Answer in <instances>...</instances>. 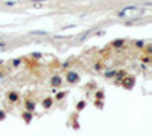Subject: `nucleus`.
Segmentation results:
<instances>
[{"mask_svg":"<svg viewBox=\"0 0 152 137\" xmlns=\"http://www.w3.org/2000/svg\"><path fill=\"white\" fill-rule=\"evenodd\" d=\"M5 117H6V114H5V113L2 111V110H0V121H3Z\"/></svg>","mask_w":152,"mask_h":137,"instance_id":"obj_14","label":"nucleus"},{"mask_svg":"<svg viewBox=\"0 0 152 137\" xmlns=\"http://www.w3.org/2000/svg\"><path fill=\"white\" fill-rule=\"evenodd\" d=\"M137 47H143V43L141 41H137Z\"/></svg>","mask_w":152,"mask_h":137,"instance_id":"obj_18","label":"nucleus"},{"mask_svg":"<svg viewBox=\"0 0 152 137\" xmlns=\"http://www.w3.org/2000/svg\"><path fill=\"white\" fill-rule=\"evenodd\" d=\"M0 47H6V44L5 43H0Z\"/></svg>","mask_w":152,"mask_h":137,"instance_id":"obj_19","label":"nucleus"},{"mask_svg":"<svg viewBox=\"0 0 152 137\" xmlns=\"http://www.w3.org/2000/svg\"><path fill=\"white\" fill-rule=\"evenodd\" d=\"M123 43H125V41H123V40H116V41H114V43H113V46H122V44H123Z\"/></svg>","mask_w":152,"mask_h":137,"instance_id":"obj_12","label":"nucleus"},{"mask_svg":"<svg viewBox=\"0 0 152 137\" xmlns=\"http://www.w3.org/2000/svg\"><path fill=\"white\" fill-rule=\"evenodd\" d=\"M23 121H24L26 123H31V121H32V114H31V111H24V113H23Z\"/></svg>","mask_w":152,"mask_h":137,"instance_id":"obj_6","label":"nucleus"},{"mask_svg":"<svg viewBox=\"0 0 152 137\" xmlns=\"http://www.w3.org/2000/svg\"><path fill=\"white\" fill-rule=\"evenodd\" d=\"M66 78H67V82H70V84H76V82L79 81V75L76 72H69Z\"/></svg>","mask_w":152,"mask_h":137,"instance_id":"obj_2","label":"nucleus"},{"mask_svg":"<svg viewBox=\"0 0 152 137\" xmlns=\"http://www.w3.org/2000/svg\"><path fill=\"white\" fill-rule=\"evenodd\" d=\"M5 5L6 6H14V5H17V2L15 0H9V2H5Z\"/></svg>","mask_w":152,"mask_h":137,"instance_id":"obj_11","label":"nucleus"},{"mask_svg":"<svg viewBox=\"0 0 152 137\" xmlns=\"http://www.w3.org/2000/svg\"><path fill=\"white\" fill-rule=\"evenodd\" d=\"M31 35H47V32L46 31H32Z\"/></svg>","mask_w":152,"mask_h":137,"instance_id":"obj_9","label":"nucleus"},{"mask_svg":"<svg viewBox=\"0 0 152 137\" xmlns=\"http://www.w3.org/2000/svg\"><path fill=\"white\" fill-rule=\"evenodd\" d=\"M26 108H28V111H34L35 102H34V100H26Z\"/></svg>","mask_w":152,"mask_h":137,"instance_id":"obj_8","label":"nucleus"},{"mask_svg":"<svg viewBox=\"0 0 152 137\" xmlns=\"http://www.w3.org/2000/svg\"><path fill=\"white\" fill-rule=\"evenodd\" d=\"M140 12V8L138 6H126V8H123L120 9V11L117 12V17L119 18H125V17H132V15H136Z\"/></svg>","mask_w":152,"mask_h":137,"instance_id":"obj_1","label":"nucleus"},{"mask_svg":"<svg viewBox=\"0 0 152 137\" xmlns=\"http://www.w3.org/2000/svg\"><path fill=\"white\" fill-rule=\"evenodd\" d=\"M52 105H53V99H52V98H47V99L43 100V107H44V108H50Z\"/></svg>","mask_w":152,"mask_h":137,"instance_id":"obj_7","label":"nucleus"},{"mask_svg":"<svg viewBox=\"0 0 152 137\" xmlns=\"http://www.w3.org/2000/svg\"><path fill=\"white\" fill-rule=\"evenodd\" d=\"M20 64H21V60H14V61H12V66H14V67H19Z\"/></svg>","mask_w":152,"mask_h":137,"instance_id":"obj_10","label":"nucleus"},{"mask_svg":"<svg viewBox=\"0 0 152 137\" xmlns=\"http://www.w3.org/2000/svg\"><path fill=\"white\" fill-rule=\"evenodd\" d=\"M84 107H85V102H84V100H81V104H78V107H76V108H78V110H82Z\"/></svg>","mask_w":152,"mask_h":137,"instance_id":"obj_13","label":"nucleus"},{"mask_svg":"<svg viewBox=\"0 0 152 137\" xmlns=\"http://www.w3.org/2000/svg\"><path fill=\"white\" fill-rule=\"evenodd\" d=\"M96 98H97V99H101V98H103V93H102V91H97V95H96Z\"/></svg>","mask_w":152,"mask_h":137,"instance_id":"obj_15","label":"nucleus"},{"mask_svg":"<svg viewBox=\"0 0 152 137\" xmlns=\"http://www.w3.org/2000/svg\"><path fill=\"white\" fill-rule=\"evenodd\" d=\"M64 95H66V93H58V96H56V99H62V98H64Z\"/></svg>","mask_w":152,"mask_h":137,"instance_id":"obj_16","label":"nucleus"},{"mask_svg":"<svg viewBox=\"0 0 152 137\" xmlns=\"http://www.w3.org/2000/svg\"><path fill=\"white\" fill-rule=\"evenodd\" d=\"M8 99H9L11 102H19V95H17L15 91H11V93L8 95Z\"/></svg>","mask_w":152,"mask_h":137,"instance_id":"obj_5","label":"nucleus"},{"mask_svg":"<svg viewBox=\"0 0 152 137\" xmlns=\"http://www.w3.org/2000/svg\"><path fill=\"white\" fill-rule=\"evenodd\" d=\"M69 66H70V62H69V61H67V62H64V64H62V67H64V69H66V67H69Z\"/></svg>","mask_w":152,"mask_h":137,"instance_id":"obj_17","label":"nucleus"},{"mask_svg":"<svg viewBox=\"0 0 152 137\" xmlns=\"http://www.w3.org/2000/svg\"><path fill=\"white\" fill-rule=\"evenodd\" d=\"M132 85H134V78H132V76H126V79L123 81V87L132 88Z\"/></svg>","mask_w":152,"mask_h":137,"instance_id":"obj_3","label":"nucleus"},{"mask_svg":"<svg viewBox=\"0 0 152 137\" xmlns=\"http://www.w3.org/2000/svg\"><path fill=\"white\" fill-rule=\"evenodd\" d=\"M61 82H62L61 76H58V75H56V76H53V78H52V81H50V84H52L53 87H59V85H61Z\"/></svg>","mask_w":152,"mask_h":137,"instance_id":"obj_4","label":"nucleus"}]
</instances>
